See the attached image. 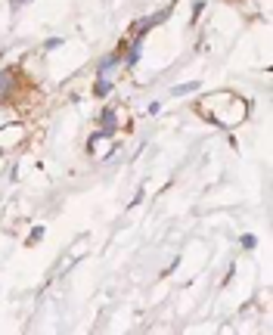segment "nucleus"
Here are the masks:
<instances>
[{
  "label": "nucleus",
  "mask_w": 273,
  "mask_h": 335,
  "mask_svg": "<svg viewBox=\"0 0 273 335\" xmlns=\"http://www.w3.org/2000/svg\"><path fill=\"white\" fill-rule=\"evenodd\" d=\"M196 112L217 127H236L249 118V102L230 90H214L196 102Z\"/></svg>",
  "instance_id": "nucleus-1"
},
{
  "label": "nucleus",
  "mask_w": 273,
  "mask_h": 335,
  "mask_svg": "<svg viewBox=\"0 0 273 335\" xmlns=\"http://www.w3.org/2000/svg\"><path fill=\"white\" fill-rule=\"evenodd\" d=\"M25 140H28V131H25L22 124L0 127V152H13V149H19Z\"/></svg>",
  "instance_id": "nucleus-2"
},
{
  "label": "nucleus",
  "mask_w": 273,
  "mask_h": 335,
  "mask_svg": "<svg viewBox=\"0 0 273 335\" xmlns=\"http://www.w3.org/2000/svg\"><path fill=\"white\" fill-rule=\"evenodd\" d=\"M125 68L121 62V53H109L100 59V68H96V81H115V74Z\"/></svg>",
  "instance_id": "nucleus-3"
},
{
  "label": "nucleus",
  "mask_w": 273,
  "mask_h": 335,
  "mask_svg": "<svg viewBox=\"0 0 273 335\" xmlns=\"http://www.w3.org/2000/svg\"><path fill=\"white\" fill-rule=\"evenodd\" d=\"M87 152H90V156H115V149H112V137L96 131V134L87 140Z\"/></svg>",
  "instance_id": "nucleus-4"
},
{
  "label": "nucleus",
  "mask_w": 273,
  "mask_h": 335,
  "mask_svg": "<svg viewBox=\"0 0 273 335\" xmlns=\"http://www.w3.org/2000/svg\"><path fill=\"white\" fill-rule=\"evenodd\" d=\"M168 13H171V10H162L159 16H146V19H140V22H134V25H131V37H143V34L149 31V28H155V25H162V22L168 19Z\"/></svg>",
  "instance_id": "nucleus-5"
},
{
  "label": "nucleus",
  "mask_w": 273,
  "mask_h": 335,
  "mask_svg": "<svg viewBox=\"0 0 273 335\" xmlns=\"http://www.w3.org/2000/svg\"><path fill=\"white\" fill-rule=\"evenodd\" d=\"M100 134H109V137L118 134V115H115L112 106H106V109L100 112Z\"/></svg>",
  "instance_id": "nucleus-6"
},
{
  "label": "nucleus",
  "mask_w": 273,
  "mask_h": 335,
  "mask_svg": "<svg viewBox=\"0 0 273 335\" xmlns=\"http://www.w3.org/2000/svg\"><path fill=\"white\" fill-rule=\"evenodd\" d=\"M16 90V71L13 68H4L0 71V102H7Z\"/></svg>",
  "instance_id": "nucleus-7"
},
{
  "label": "nucleus",
  "mask_w": 273,
  "mask_h": 335,
  "mask_svg": "<svg viewBox=\"0 0 273 335\" xmlns=\"http://www.w3.org/2000/svg\"><path fill=\"white\" fill-rule=\"evenodd\" d=\"M140 53H143V37H134V41H131V47H128V56H121V62H125L128 68H137V62H140Z\"/></svg>",
  "instance_id": "nucleus-8"
},
{
  "label": "nucleus",
  "mask_w": 273,
  "mask_h": 335,
  "mask_svg": "<svg viewBox=\"0 0 273 335\" xmlns=\"http://www.w3.org/2000/svg\"><path fill=\"white\" fill-rule=\"evenodd\" d=\"M202 87V81H186V84H174L171 87V96H189V93H196Z\"/></svg>",
  "instance_id": "nucleus-9"
},
{
  "label": "nucleus",
  "mask_w": 273,
  "mask_h": 335,
  "mask_svg": "<svg viewBox=\"0 0 273 335\" xmlns=\"http://www.w3.org/2000/svg\"><path fill=\"white\" fill-rule=\"evenodd\" d=\"M112 87H115V81H96V84H93V93H96V96H109Z\"/></svg>",
  "instance_id": "nucleus-10"
},
{
  "label": "nucleus",
  "mask_w": 273,
  "mask_h": 335,
  "mask_svg": "<svg viewBox=\"0 0 273 335\" xmlns=\"http://www.w3.org/2000/svg\"><path fill=\"white\" fill-rule=\"evenodd\" d=\"M44 233H47V227H34V230H31V236H28V245H37V242L44 239Z\"/></svg>",
  "instance_id": "nucleus-11"
},
{
  "label": "nucleus",
  "mask_w": 273,
  "mask_h": 335,
  "mask_svg": "<svg viewBox=\"0 0 273 335\" xmlns=\"http://www.w3.org/2000/svg\"><path fill=\"white\" fill-rule=\"evenodd\" d=\"M255 245H258V239H255L252 233H245V236H242V248H255Z\"/></svg>",
  "instance_id": "nucleus-12"
},
{
  "label": "nucleus",
  "mask_w": 273,
  "mask_h": 335,
  "mask_svg": "<svg viewBox=\"0 0 273 335\" xmlns=\"http://www.w3.org/2000/svg\"><path fill=\"white\" fill-rule=\"evenodd\" d=\"M59 44H62V37H50V41H47V44H44V50H56V47H59Z\"/></svg>",
  "instance_id": "nucleus-13"
},
{
  "label": "nucleus",
  "mask_w": 273,
  "mask_h": 335,
  "mask_svg": "<svg viewBox=\"0 0 273 335\" xmlns=\"http://www.w3.org/2000/svg\"><path fill=\"white\" fill-rule=\"evenodd\" d=\"M146 112H149V115H159V112H162V102H149Z\"/></svg>",
  "instance_id": "nucleus-14"
},
{
  "label": "nucleus",
  "mask_w": 273,
  "mask_h": 335,
  "mask_svg": "<svg viewBox=\"0 0 273 335\" xmlns=\"http://www.w3.org/2000/svg\"><path fill=\"white\" fill-rule=\"evenodd\" d=\"M22 4H25V0H13V7H22Z\"/></svg>",
  "instance_id": "nucleus-15"
},
{
  "label": "nucleus",
  "mask_w": 273,
  "mask_h": 335,
  "mask_svg": "<svg viewBox=\"0 0 273 335\" xmlns=\"http://www.w3.org/2000/svg\"><path fill=\"white\" fill-rule=\"evenodd\" d=\"M0 156H4V152H0Z\"/></svg>",
  "instance_id": "nucleus-16"
}]
</instances>
